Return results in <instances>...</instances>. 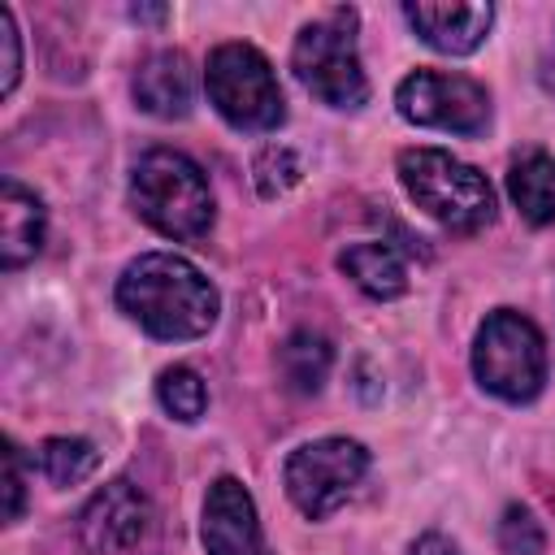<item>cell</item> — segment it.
Masks as SVG:
<instances>
[{
	"label": "cell",
	"instance_id": "obj_1",
	"mask_svg": "<svg viewBox=\"0 0 555 555\" xmlns=\"http://www.w3.org/2000/svg\"><path fill=\"white\" fill-rule=\"evenodd\" d=\"M117 304L130 321H139L152 338L186 343L212 330L217 321V286L173 251H147L130 260L117 278Z\"/></svg>",
	"mask_w": 555,
	"mask_h": 555
},
{
	"label": "cell",
	"instance_id": "obj_2",
	"mask_svg": "<svg viewBox=\"0 0 555 555\" xmlns=\"http://www.w3.org/2000/svg\"><path fill=\"white\" fill-rule=\"evenodd\" d=\"M130 204L165 238H204L212 225L208 178L191 156L173 147H152L139 156L130 173Z\"/></svg>",
	"mask_w": 555,
	"mask_h": 555
},
{
	"label": "cell",
	"instance_id": "obj_3",
	"mask_svg": "<svg viewBox=\"0 0 555 555\" xmlns=\"http://www.w3.org/2000/svg\"><path fill=\"white\" fill-rule=\"evenodd\" d=\"M399 182L438 225L455 234H473L494 221V191L486 173L442 147H408L399 152Z\"/></svg>",
	"mask_w": 555,
	"mask_h": 555
},
{
	"label": "cell",
	"instance_id": "obj_4",
	"mask_svg": "<svg viewBox=\"0 0 555 555\" xmlns=\"http://www.w3.org/2000/svg\"><path fill=\"white\" fill-rule=\"evenodd\" d=\"M291 69L321 104L360 108L369 100V78H364L360 48H356V13L351 9H334V13L317 17V22H308L295 35Z\"/></svg>",
	"mask_w": 555,
	"mask_h": 555
},
{
	"label": "cell",
	"instance_id": "obj_5",
	"mask_svg": "<svg viewBox=\"0 0 555 555\" xmlns=\"http://www.w3.org/2000/svg\"><path fill=\"white\" fill-rule=\"evenodd\" d=\"M473 373L490 395L529 403L546 382V343L538 325L512 308L490 312L473 343Z\"/></svg>",
	"mask_w": 555,
	"mask_h": 555
},
{
	"label": "cell",
	"instance_id": "obj_6",
	"mask_svg": "<svg viewBox=\"0 0 555 555\" xmlns=\"http://www.w3.org/2000/svg\"><path fill=\"white\" fill-rule=\"evenodd\" d=\"M204 87L212 108L234 130H278L286 117V100L273 65L251 43H221L204 65Z\"/></svg>",
	"mask_w": 555,
	"mask_h": 555
},
{
	"label": "cell",
	"instance_id": "obj_7",
	"mask_svg": "<svg viewBox=\"0 0 555 555\" xmlns=\"http://www.w3.org/2000/svg\"><path fill=\"white\" fill-rule=\"evenodd\" d=\"M369 473V451L356 438H317L291 451L286 460V494L308 520H325L338 512Z\"/></svg>",
	"mask_w": 555,
	"mask_h": 555
},
{
	"label": "cell",
	"instance_id": "obj_8",
	"mask_svg": "<svg viewBox=\"0 0 555 555\" xmlns=\"http://www.w3.org/2000/svg\"><path fill=\"white\" fill-rule=\"evenodd\" d=\"M395 108L412 126L451 130V134H481L490 121L486 87L464 78V74H438V69L408 74L395 91Z\"/></svg>",
	"mask_w": 555,
	"mask_h": 555
},
{
	"label": "cell",
	"instance_id": "obj_9",
	"mask_svg": "<svg viewBox=\"0 0 555 555\" xmlns=\"http://www.w3.org/2000/svg\"><path fill=\"white\" fill-rule=\"evenodd\" d=\"M156 529L152 499L134 481H108L78 512V538L91 555H139Z\"/></svg>",
	"mask_w": 555,
	"mask_h": 555
},
{
	"label": "cell",
	"instance_id": "obj_10",
	"mask_svg": "<svg viewBox=\"0 0 555 555\" xmlns=\"http://www.w3.org/2000/svg\"><path fill=\"white\" fill-rule=\"evenodd\" d=\"M199 538L208 555H269L260 520H256V503L234 477H217L208 486Z\"/></svg>",
	"mask_w": 555,
	"mask_h": 555
},
{
	"label": "cell",
	"instance_id": "obj_11",
	"mask_svg": "<svg viewBox=\"0 0 555 555\" xmlns=\"http://www.w3.org/2000/svg\"><path fill=\"white\" fill-rule=\"evenodd\" d=\"M403 17L412 22V30L429 48H438L447 56H468L490 35L494 9L490 4H429V0H416V4H403Z\"/></svg>",
	"mask_w": 555,
	"mask_h": 555
},
{
	"label": "cell",
	"instance_id": "obj_12",
	"mask_svg": "<svg viewBox=\"0 0 555 555\" xmlns=\"http://www.w3.org/2000/svg\"><path fill=\"white\" fill-rule=\"evenodd\" d=\"M134 104L160 121H173V117H186L191 113V100H195V69L182 52L165 48V52H152L139 69H134Z\"/></svg>",
	"mask_w": 555,
	"mask_h": 555
},
{
	"label": "cell",
	"instance_id": "obj_13",
	"mask_svg": "<svg viewBox=\"0 0 555 555\" xmlns=\"http://www.w3.org/2000/svg\"><path fill=\"white\" fill-rule=\"evenodd\" d=\"M43 247V204L22 182H0V264L22 269Z\"/></svg>",
	"mask_w": 555,
	"mask_h": 555
},
{
	"label": "cell",
	"instance_id": "obj_14",
	"mask_svg": "<svg viewBox=\"0 0 555 555\" xmlns=\"http://www.w3.org/2000/svg\"><path fill=\"white\" fill-rule=\"evenodd\" d=\"M338 269L373 299H399L408 291V264L390 243H351L338 251Z\"/></svg>",
	"mask_w": 555,
	"mask_h": 555
},
{
	"label": "cell",
	"instance_id": "obj_15",
	"mask_svg": "<svg viewBox=\"0 0 555 555\" xmlns=\"http://www.w3.org/2000/svg\"><path fill=\"white\" fill-rule=\"evenodd\" d=\"M507 195L525 221H533V225L555 221V156H546V152L520 156L507 173Z\"/></svg>",
	"mask_w": 555,
	"mask_h": 555
},
{
	"label": "cell",
	"instance_id": "obj_16",
	"mask_svg": "<svg viewBox=\"0 0 555 555\" xmlns=\"http://www.w3.org/2000/svg\"><path fill=\"white\" fill-rule=\"evenodd\" d=\"M330 364H334V347L312 330H295L278 351V369L295 395L321 390V382L330 377Z\"/></svg>",
	"mask_w": 555,
	"mask_h": 555
},
{
	"label": "cell",
	"instance_id": "obj_17",
	"mask_svg": "<svg viewBox=\"0 0 555 555\" xmlns=\"http://www.w3.org/2000/svg\"><path fill=\"white\" fill-rule=\"evenodd\" d=\"M95 460L100 455L87 438H43L35 451V464L52 486H78L82 477L95 473Z\"/></svg>",
	"mask_w": 555,
	"mask_h": 555
},
{
	"label": "cell",
	"instance_id": "obj_18",
	"mask_svg": "<svg viewBox=\"0 0 555 555\" xmlns=\"http://www.w3.org/2000/svg\"><path fill=\"white\" fill-rule=\"evenodd\" d=\"M156 399H160V408H165L173 421H199L204 408H208V386H204V377H199L195 369L173 364V369L160 373Z\"/></svg>",
	"mask_w": 555,
	"mask_h": 555
},
{
	"label": "cell",
	"instance_id": "obj_19",
	"mask_svg": "<svg viewBox=\"0 0 555 555\" xmlns=\"http://www.w3.org/2000/svg\"><path fill=\"white\" fill-rule=\"evenodd\" d=\"M251 173H256V191H260L264 199H278V195H286V191L299 182L304 165H299V156H295L291 147H282V143H269V147L256 156Z\"/></svg>",
	"mask_w": 555,
	"mask_h": 555
},
{
	"label": "cell",
	"instance_id": "obj_20",
	"mask_svg": "<svg viewBox=\"0 0 555 555\" xmlns=\"http://www.w3.org/2000/svg\"><path fill=\"white\" fill-rule=\"evenodd\" d=\"M499 546H503V555H542L546 551V533H542V525L533 520L529 507L512 503L503 512V520H499Z\"/></svg>",
	"mask_w": 555,
	"mask_h": 555
},
{
	"label": "cell",
	"instance_id": "obj_21",
	"mask_svg": "<svg viewBox=\"0 0 555 555\" xmlns=\"http://www.w3.org/2000/svg\"><path fill=\"white\" fill-rule=\"evenodd\" d=\"M17 74H22V39H17L13 13L0 4V91L4 95L17 87Z\"/></svg>",
	"mask_w": 555,
	"mask_h": 555
},
{
	"label": "cell",
	"instance_id": "obj_22",
	"mask_svg": "<svg viewBox=\"0 0 555 555\" xmlns=\"http://www.w3.org/2000/svg\"><path fill=\"white\" fill-rule=\"evenodd\" d=\"M4 490H9V520L22 516V455L13 442H4Z\"/></svg>",
	"mask_w": 555,
	"mask_h": 555
},
{
	"label": "cell",
	"instance_id": "obj_23",
	"mask_svg": "<svg viewBox=\"0 0 555 555\" xmlns=\"http://www.w3.org/2000/svg\"><path fill=\"white\" fill-rule=\"evenodd\" d=\"M408 555H460V551H455L442 533H425V538H416V542H412V551H408Z\"/></svg>",
	"mask_w": 555,
	"mask_h": 555
},
{
	"label": "cell",
	"instance_id": "obj_24",
	"mask_svg": "<svg viewBox=\"0 0 555 555\" xmlns=\"http://www.w3.org/2000/svg\"><path fill=\"white\" fill-rule=\"evenodd\" d=\"M130 17H147V22H160L165 9H130Z\"/></svg>",
	"mask_w": 555,
	"mask_h": 555
}]
</instances>
